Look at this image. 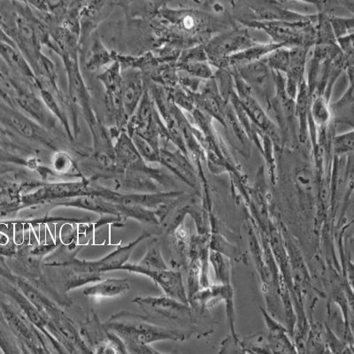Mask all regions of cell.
<instances>
[{
	"instance_id": "1",
	"label": "cell",
	"mask_w": 354,
	"mask_h": 354,
	"mask_svg": "<svg viewBox=\"0 0 354 354\" xmlns=\"http://www.w3.org/2000/svg\"><path fill=\"white\" fill-rule=\"evenodd\" d=\"M106 331L113 332L124 343L128 353H160L150 344L162 340L183 341L191 331L174 330L149 324L140 316L122 312L105 324Z\"/></svg>"
},
{
	"instance_id": "2",
	"label": "cell",
	"mask_w": 354,
	"mask_h": 354,
	"mask_svg": "<svg viewBox=\"0 0 354 354\" xmlns=\"http://www.w3.org/2000/svg\"><path fill=\"white\" fill-rule=\"evenodd\" d=\"M59 55H61L64 63L66 75L68 79V97L72 106L73 120L78 127L77 109L80 107L83 110L84 115L88 128L93 135L94 147H100L109 143L111 137L93 112L91 105V97L88 94L86 85L84 84L80 71L78 61V46L63 47L59 49Z\"/></svg>"
},
{
	"instance_id": "3",
	"label": "cell",
	"mask_w": 354,
	"mask_h": 354,
	"mask_svg": "<svg viewBox=\"0 0 354 354\" xmlns=\"http://www.w3.org/2000/svg\"><path fill=\"white\" fill-rule=\"evenodd\" d=\"M149 236H151V234L145 232L129 245L121 246L115 251L111 252L110 254L106 255V257L97 261H86L75 259V260L66 262H53L47 266L71 268V270L74 272V276L71 277L66 283V290L68 292V290L80 287L83 284L101 280V277H102L101 274L102 273L119 270V268L128 261L138 243Z\"/></svg>"
},
{
	"instance_id": "4",
	"label": "cell",
	"mask_w": 354,
	"mask_h": 354,
	"mask_svg": "<svg viewBox=\"0 0 354 354\" xmlns=\"http://www.w3.org/2000/svg\"><path fill=\"white\" fill-rule=\"evenodd\" d=\"M97 189L91 188L86 180L79 182L58 183L44 185L33 192L21 196L22 205H35L55 201V199L75 198L82 196L97 195Z\"/></svg>"
},
{
	"instance_id": "5",
	"label": "cell",
	"mask_w": 354,
	"mask_h": 354,
	"mask_svg": "<svg viewBox=\"0 0 354 354\" xmlns=\"http://www.w3.org/2000/svg\"><path fill=\"white\" fill-rule=\"evenodd\" d=\"M97 78L105 88L106 107L110 118L118 127L126 125L128 119L122 106V71L119 63H113Z\"/></svg>"
},
{
	"instance_id": "6",
	"label": "cell",
	"mask_w": 354,
	"mask_h": 354,
	"mask_svg": "<svg viewBox=\"0 0 354 354\" xmlns=\"http://www.w3.org/2000/svg\"><path fill=\"white\" fill-rule=\"evenodd\" d=\"M12 96L17 105L26 113V115L39 123L48 131H55L57 120L55 115L47 109L46 104L36 91L27 87L21 86L12 82Z\"/></svg>"
},
{
	"instance_id": "7",
	"label": "cell",
	"mask_w": 354,
	"mask_h": 354,
	"mask_svg": "<svg viewBox=\"0 0 354 354\" xmlns=\"http://www.w3.org/2000/svg\"><path fill=\"white\" fill-rule=\"evenodd\" d=\"M131 302L136 303L145 311L153 313L169 320L188 321L192 319L189 306L169 296L136 297Z\"/></svg>"
},
{
	"instance_id": "8",
	"label": "cell",
	"mask_w": 354,
	"mask_h": 354,
	"mask_svg": "<svg viewBox=\"0 0 354 354\" xmlns=\"http://www.w3.org/2000/svg\"><path fill=\"white\" fill-rule=\"evenodd\" d=\"M0 305H1L3 317L12 333L32 352H47L46 350H44L46 344L43 341H40L41 336L39 331L35 330L36 327H32V324H28L27 320H25V318L18 314L10 306L4 302L0 303Z\"/></svg>"
},
{
	"instance_id": "9",
	"label": "cell",
	"mask_w": 354,
	"mask_h": 354,
	"mask_svg": "<svg viewBox=\"0 0 354 354\" xmlns=\"http://www.w3.org/2000/svg\"><path fill=\"white\" fill-rule=\"evenodd\" d=\"M4 120L15 131H17L22 137L55 149V138L52 137L50 131L24 113L18 112V111L8 110L5 112Z\"/></svg>"
},
{
	"instance_id": "10",
	"label": "cell",
	"mask_w": 354,
	"mask_h": 354,
	"mask_svg": "<svg viewBox=\"0 0 354 354\" xmlns=\"http://www.w3.org/2000/svg\"><path fill=\"white\" fill-rule=\"evenodd\" d=\"M144 93L141 73L135 68H128L125 71H122V106L128 120L137 110Z\"/></svg>"
},
{
	"instance_id": "11",
	"label": "cell",
	"mask_w": 354,
	"mask_h": 354,
	"mask_svg": "<svg viewBox=\"0 0 354 354\" xmlns=\"http://www.w3.org/2000/svg\"><path fill=\"white\" fill-rule=\"evenodd\" d=\"M155 283H157L167 296L189 305V299L186 295L183 286L182 274L179 271L167 270L151 271L147 274Z\"/></svg>"
},
{
	"instance_id": "12",
	"label": "cell",
	"mask_w": 354,
	"mask_h": 354,
	"mask_svg": "<svg viewBox=\"0 0 354 354\" xmlns=\"http://www.w3.org/2000/svg\"><path fill=\"white\" fill-rule=\"evenodd\" d=\"M131 289L129 281L125 278H109L83 290L84 295L93 298H115L128 292Z\"/></svg>"
},
{
	"instance_id": "13",
	"label": "cell",
	"mask_w": 354,
	"mask_h": 354,
	"mask_svg": "<svg viewBox=\"0 0 354 354\" xmlns=\"http://www.w3.org/2000/svg\"><path fill=\"white\" fill-rule=\"evenodd\" d=\"M165 261L161 255L158 248H151L138 263H125L122 265L119 270L131 272V273L144 274L147 276L151 271L167 270Z\"/></svg>"
},
{
	"instance_id": "14",
	"label": "cell",
	"mask_w": 354,
	"mask_h": 354,
	"mask_svg": "<svg viewBox=\"0 0 354 354\" xmlns=\"http://www.w3.org/2000/svg\"><path fill=\"white\" fill-rule=\"evenodd\" d=\"M160 163L171 170L183 182L192 185V172L191 166L183 155L170 153L167 150H160Z\"/></svg>"
},
{
	"instance_id": "15",
	"label": "cell",
	"mask_w": 354,
	"mask_h": 354,
	"mask_svg": "<svg viewBox=\"0 0 354 354\" xmlns=\"http://www.w3.org/2000/svg\"><path fill=\"white\" fill-rule=\"evenodd\" d=\"M136 148L145 162H160V149L151 145L147 139L138 134L129 135Z\"/></svg>"
},
{
	"instance_id": "16",
	"label": "cell",
	"mask_w": 354,
	"mask_h": 354,
	"mask_svg": "<svg viewBox=\"0 0 354 354\" xmlns=\"http://www.w3.org/2000/svg\"><path fill=\"white\" fill-rule=\"evenodd\" d=\"M111 59H112V57H111L109 53L104 48L100 40H95L94 46L93 48H91L87 61V68L88 71H96V69H99L101 66H105Z\"/></svg>"
},
{
	"instance_id": "17",
	"label": "cell",
	"mask_w": 354,
	"mask_h": 354,
	"mask_svg": "<svg viewBox=\"0 0 354 354\" xmlns=\"http://www.w3.org/2000/svg\"><path fill=\"white\" fill-rule=\"evenodd\" d=\"M268 322V328H270V340L272 344V348H274V347L282 346V348H290V347H292V344H290V341L288 340V338L286 336V333H284V328L281 326V325L278 324L277 322L272 321L271 318L267 319Z\"/></svg>"
},
{
	"instance_id": "18",
	"label": "cell",
	"mask_w": 354,
	"mask_h": 354,
	"mask_svg": "<svg viewBox=\"0 0 354 354\" xmlns=\"http://www.w3.org/2000/svg\"><path fill=\"white\" fill-rule=\"evenodd\" d=\"M53 169L55 172L62 174V175H68L69 173L74 171L75 162L71 155L64 151H57L53 155Z\"/></svg>"
},
{
	"instance_id": "19",
	"label": "cell",
	"mask_w": 354,
	"mask_h": 354,
	"mask_svg": "<svg viewBox=\"0 0 354 354\" xmlns=\"http://www.w3.org/2000/svg\"><path fill=\"white\" fill-rule=\"evenodd\" d=\"M107 343L97 351L99 353H128L124 343L113 332L106 331Z\"/></svg>"
},
{
	"instance_id": "20",
	"label": "cell",
	"mask_w": 354,
	"mask_h": 354,
	"mask_svg": "<svg viewBox=\"0 0 354 354\" xmlns=\"http://www.w3.org/2000/svg\"><path fill=\"white\" fill-rule=\"evenodd\" d=\"M47 8L49 12L53 15H59L69 9L71 4V0H46Z\"/></svg>"
},
{
	"instance_id": "21",
	"label": "cell",
	"mask_w": 354,
	"mask_h": 354,
	"mask_svg": "<svg viewBox=\"0 0 354 354\" xmlns=\"http://www.w3.org/2000/svg\"><path fill=\"white\" fill-rule=\"evenodd\" d=\"M337 148L340 151H347L353 149V133L344 135L337 138Z\"/></svg>"
},
{
	"instance_id": "22",
	"label": "cell",
	"mask_w": 354,
	"mask_h": 354,
	"mask_svg": "<svg viewBox=\"0 0 354 354\" xmlns=\"http://www.w3.org/2000/svg\"><path fill=\"white\" fill-rule=\"evenodd\" d=\"M24 2L39 12H49L46 0H24Z\"/></svg>"
}]
</instances>
